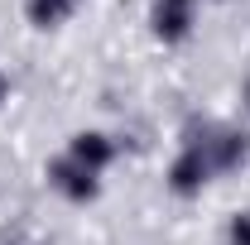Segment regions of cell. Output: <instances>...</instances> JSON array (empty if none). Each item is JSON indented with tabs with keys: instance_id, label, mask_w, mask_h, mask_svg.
<instances>
[{
	"instance_id": "obj_1",
	"label": "cell",
	"mask_w": 250,
	"mask_h": 245,
	"mask_svg": "<svg viewBox=\"0 0 250 245\" xmlns=\"http://www.w3.org/2000/svg\"><path fill=\"white\" fill-rule=\"evenodd\" d=\"M212 178V163H207V154L202 144L192 140L178 159H173V168H168V187L178 192V197H192V192H202V183Z\"/></svg>"
},
{
	"instance_id": "obj_8",
	"label": "cell",
	"mask_w": 250,
	"mask_h": 245,
	"mask_svg": "<svg viewBox=\"0 0 250 245\" xmlns=\"http://www.w3.org/2000/svg\"><path fill=\"white\" fill-rule=\"evenodd\" d=\"M5 92H10V82H5V77H0V101H5Z\"/></svg>"
},
{
	"instance_id": "obj_4",
	"label": "cell",
	"mask_w": 250,
	"mask_h": 245,
	"mask_svg": "<svg viewBox=\"0 0 250 245\" xmlns=\"http://www.w3.org/2000/svg\"><path fill=\"white\" fill-rule=\"evenodd\" d=\"M72 10H77V0H29V20L39 24V29H53V24H62Z\"/></svg>"
},
{
	"instance_id": "obj_2",
	"label": "cell",
	"mask_w": 250,
	"mask_h": 245,
	"mask_svg": "<svg viewBox=\"0 0 250 245\" xmlns=\"http://www.w3.org/2000/svg\"><path fill=\"white\" fill-rule=\"evenodd\" d=\"M48 183L58 187L62 197H72V202H92L96 197V173L82 168L77 159H53L48 163Z\"/></svg>"
},
{
	"instance_id": "obj_5",
	"label": "cell",
	"mask_w": 250,
	"mask_h": 245,
	"mask_svg": "<svg viewBox=\"0 0 250 245\" xmlns=\"http://www.w3.org/2000/svg\"><path fill=\"white\" fill-rule=\"evenodd\" d=\"M154 29H159V39H183L188 34V10L183 5H159Z\"/></svg>"
},
{
	"instance_id": "obj_3",
	"label": "cell",
	"mask_w": 250,
	"mask_h": 245,
	"mask_svg": "<svg viewBox=\"0 0 250 245\" xmlns=\"http://www.w3.org/2000/svg\"><path fill=\"white\" fill-rule=\"evenodd\" d=\"M67 159H77L82 168L101 173V168L116 159V144H111L106 135H96V130H82V135H72V149H67Z\"/></svg>"
},
{
	"instance_id": "obj_6",
	"label": "cell",
	"mask_w": 250,
	"mask_h": 245,
	"mask_svg": "<svg viewBox=\"0 0 250 245\" xmlns=\"http://www.w3.org/2000/svg\"><path fill=\"white\" fill-rule=\"evenodd\" d=\"M231 245H250V212H241L231 221Z\"/></svg>"
},
{
	"instance_id": "obj_7",
	"label": "cell",
	"mask_w": 250,
	"mask_h": 245,
	"mask_svg": "<svg viewBox=\"0 0 250 245\" xmlns=\"http://www.w3.org/2000/svg\"><path fill=\"white\" fill-rule=\"evenodd\" d=\"M159 5H183V10H188V5H192V0H159Z\"/></svg>"
}]
</instances>
